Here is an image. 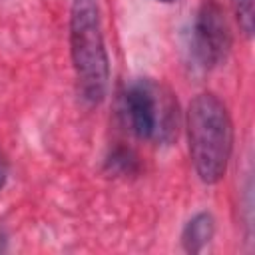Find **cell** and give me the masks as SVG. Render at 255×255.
I'll list each match as a JSON object with an SVG mask.
<instances>
[{
	"label": "cell",
	"mask_w": 255,
	"mask_h": 255,
	"mask_svg": "<svg viewBox=\"0 0 255 255\" xmlns=\"http://www.w3.org/2000/svg\"><path fill=\"white\" fill-rule=\"evenodd\" d=\"M124 106L135 137L169 143L177 135V102L157 82L133 80L124 92Z\"/></svg>",
	"instance_id": "3"
},
{
	"label": "cell",
	"mask_w": 255,
	"mask_h": 255,
	"mask_svg": "<svg viewBox=\"0 0 255 255\" xmlns=\"http://www.w3.org/2000/svg\"><path fill=\"white\" fill-rule=\"evenodd\" d=\"M233 4V12L237 18V24L241 28V32L245 34V38L253 36V0H231Z\"/></svg>",
	"instance_id": "7"
},
{
	"label": "cell",
	"mask_w": 255,
	"mask_h": 255,
	"mask_svg": "<svg viewBox=\"0 0 255 255\" xmlns=\"http://www.w3.org/2000/svg\"><path fill=\"white\" fill-rule=\"evenodd\" d=\"M189 157L193 169L205 185L219 183L233 151V124L227 106L211 92L197 94L185 116Z\"/></svg>",
	"instance_id": "1"
},
{
	"label": "cell",
	"mask_w": 255,
	"mask_h": 255,
	"mask_svg": "<svg viewBox=\"0 0 255 255\" xmlns=\"http://www.w3.org/2000/svg\"><path fill=\"white\" fill-rule=\"evenodd\" d=\"M157 2H161V4H173V2H177V0H157Z\"/></svg>",
	"instance_id": "8"
},
{
	"label": "cell",
	"mask_w": 255,
	"mask_h": 255,
	"mask_svg": "<svg viewBox=\"0 0 255 255\" xmlns=\"http://www.w3.org/2000/svg\"><path fill=\"white\" fill-rule=\"evenodd\" d=\"M106 169L114 175H135L139 169L137 155L129 147H114L106 159Z\"/></svg>",
	"instance_id": "6"
},
{
	"label": "cell",
	"mask_w": 255,
	"mask_h": 255,
	"mask_svg": "<svg viewBox=\"0 0 255 255\" xmlns=\"http://www.w3.org/2000/svg\"><path fill=\"white\" fill-rule=\"evenodd\" d=\"M231 48V34L225 14L215 0H205L197 10L187 36V54L193 68L209 72L225 62Z\"/></svg>",
	"instance_id": "4"
},
{
	"label": "cell",
	"mask_w": 255,
	"mask_h": 255,
	"mask_svg": "<svg viewBox=\"0 0 255 255\" xmlns=\"http://www.w3.org/2000/svg\"><path fill=\"white\" fill-rule=\"evenodd\" d=\"M215 235V219L209 211L195 213L181 231V245L187 253H199Z\"/></svg>",
	"instance_id": "5"
},
{
	"label": "cell",
	"mask_w": 255,
	"mask_h": 255,
	"mask_svg": "<svg viewBox=\"0 0 255 255\" xmlns=\"http://www.w3.org/2000/svg\"><path fill=\"white\" fill-rule=\"evenodd\" d=\"M70 56L80 98L88 106L102 104L110 82V58L98 0H72Z\"/></svg>",
	"instance_id": "2"
}]
</instances>
